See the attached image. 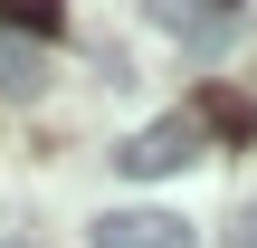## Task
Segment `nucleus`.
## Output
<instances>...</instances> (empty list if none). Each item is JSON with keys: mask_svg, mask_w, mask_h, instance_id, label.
<instances>
[{"mask_svg": "<svg viewBox=\"0 0 257 248\" xmlns=\"http://www.w3.org/2000/svg\"><path fill=\"white\" fill-rule=\"evenodd\" d=\"M191 162H200V115H162V124H143V134L114 143V172L124 182H172Z\"/></svg>", "mask_w": 257, "mask_h": 248, "instance_id": "f257e3e1", "label": "nucleus"}, {"mask_svg": "<svg viewBox=\"0 0 257 248\" xmlns=\"http://www.w3.org/2000/svg\"><path fill=\"white\" fill-rule=\"evenodd\" d=\"M86 239L95 248H200V229H191L181 210H143V201H134V210H105Z\"/></svg>", "mask_w": 257, "mask_h": 248, "instance_id": "f03ea898", "label": "nucleus"}, {"mask_svg": "<svg viewBox=\"0 0 257 248\" xmlns=\"http://www.w3.org/2000/svg\"><path fill=\"white\" fill-rule=\"evenodd\" d=\"M153 29L210 57V48H229V29H238V19H229V10H181V0H162V10H153Z\"/></svg>", "mask_w": 257, "mask_h": 248, "instance_id": "7ed1b4c3", "label": "nucleus"}, {"mask_svg": "<svg viewBox=\"0 0 257 248\" xmlns=\"http://www.w3.org/2000/svg\"><path fill=\"white\" fill-rule=\"evenodd\" d=\"M257 105L238 96V86H200V134H248Z\"/></svg>", "mask_w": 257, "mask_h": 248, "instance_id": "20e7f679", "label": "nucleus"}, {"mask_svg": "<svg viewBox=\"0 0 257 248\" xmlns=\"http://www.w3.org/2000/svg\"><path fill=\"white\" fill-rule=\"evenodd\" d=\"M0 96H38V57L19 38H0Z\"/></svg>", "mask_w": 257, "mask_h": 248, "instance_id": "39448f33", "label": "nucleus"}, {"mask_svg": "<svg viewBox=\"0 0 257 248\" xmlns=\"http://www.w3.org/2000/svg\"><path fill=\"white\" fill-rule=\"evenodd\" d=\"M10 38H57V10H38V0H19V10H10Z\"/></svg>", "mask_w": 257, "mask_h": 248, "instance_id": "423d86ee", "label": "nucleus"}, {"mask_svg": "<svg viewBox=\"0 0 257 248\" xmlns=\"http://www.w3.org/2000/svg\"><path fill=\"white\" fill-rule=\"evenodd\" d=\"M238 248H257V210H248V220H238Z\"/></svg>", "mask_w": 257, "mask_h": 248, "instance_id": "0eeeda50", "label": "nucleus"}]
</instances>
